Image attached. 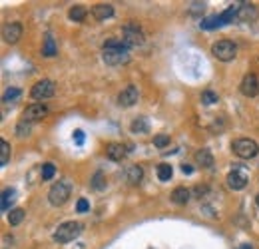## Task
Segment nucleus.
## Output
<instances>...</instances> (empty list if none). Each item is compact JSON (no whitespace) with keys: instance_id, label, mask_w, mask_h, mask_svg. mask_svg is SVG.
Instances as JSON below:
<instances>
[{"instance_id":"nucleus-17","label":"nucleus","mask_w":259,"mask_h":249,"mask_svg":"<svg viewBox=\"0 0 259 249\" xmlns=\"http://www.w3.org/2000/svg\"><path fill=\"white\" fill-rule=\"evenodd\" d=\"M239 14V6H229L227 10H224L222 14H218V18H220V26H226L229 22H233V18Z\"/></svg>"},{"instance_id":"nucleus-11","label":"nucleus","mask_w":259,"mask_h":249,"mask_svg":"<svg viewBox=\"0 0 259 249\" xmlns=\"http://www.w3.org/2000/svg\"><path fill=\"white\" fill-rule=\"evenodd\" d=\"M239 90H241V94H243V96H247V98L257 96V92H259L257 76H255V74H245V76H243V80H241Z\"/></svg>"},{"instance_id":"nucleus-38","label":"nucleus","mask_w":259,"mask_h":249,"mask_svg":"<svg viewBox=\"0 0 259 249\" xmlns=\"http://www.w3.org/2000/svg\"><path fill=\"white\" fill-rule=\"evenodd\" d=\"M239 249H251V245H245V247H239Z\"/></svg>"},{"instance_id":"nucleus-35","label":"nucleus","mask_w":259,"mask_h":249,"mask_svg":"<svg viewBox=\"0 0 259 249\" xmlns=\"http://www.w3.org/2000/svg\"><path fill=\"white\" fill-rule=\"evenodd\" d=\"M74 140H76L78 146H82V144H84V132H82V130H76V132H74Z\"/></svg>"},{"instance_id":"nucleus-4","label":"nucleus","mask_w":259,"mask_h":249,"mask_svg":"<svg viewBox=\"0 0 259 249\" xmlns=\"http://www.w3.org/2000/svg\"><path fill=\"white\" fill-rule=\"evenodd\" d=\"M70 193H72V186L62 180V182H56L54 186L50 187V191H48V201L52 203V205H64L66 201H68V197H70Z\"/></svg>"},{"instance_id":"nucleus-6","label":"nucleus","mask_w":259,"mask_h":249,"mask_svg":"<svg viewBox=\"0 0 259 249\" xmlns=\"http://www.w3.org/2000/svg\"><path fill=\"white\" fill-rule=\"evenodd\" d=\"M122 34H124L122 40H124L128 46H142V44H144V32H142V28H140L136 22H128V24L124 26Z\"/></svg>"},{"instance_id":"nucleus-33","label":"nucleus","mask_w":259,"mask_h":249,"mask_svg":"<svg viewBox=\"0 0 259 249\" xmlns=\"http://www.w3.org/2000/svg\"><path fill=\"white\" fill-rule=\"evenodd\" d=\"M169 144V136L167 134H158L156 138H154V146L156 148H165Z\"/></svg>"},{"instance_id":"nucleus-19","label":"nucleus","mask_w":259,"mask_h":249,"mask_svg":"<svg viewBox=\"0 0 259 249\" xmlns=\"http://www.w3.org/2000/svg\"><path fill=\"white\" fill-rule=\"evenodd\" d=\"M126 178H128L130 184H140L142 182V178H144V170H142V165H130L128 172H126Z\"/></svg>"},{"instance_id":"nucleus-5","label":"nucleus","mask_w":259,"mask_h":249,"mask_svg":"<svg viewBox=\"0 0 259 249\" xmlns=\"http://www.w3.org/2000/svg\"><path fill=\"white\" fill-rule=\"evenodd\" d=\"M211 54L222 62H231L237 56V46L231 40H220L211 46Z\"/></svg>"},{"instance_id":"nucleus-16","label":"nucleus","mask_w":259,"mask_h":249,"mask_svg":"<svg viewBox=\"0 0 259 249\" xmlns=\"http://www.w3.org/2000/svg\"><path fill=\"white\" fill-rule=\"evenodd\" d=\"M190 197H192V191L188 187H176L171 191V201L178 203V205H186L190 201Z\"/></svg>"},{"instance_id":"nucleus-8","label":"nucleus","mask_w":259,"mask_h":249,"mask_svg":"<svg viewBox=\"0 0 259 249\" xmlns=\"http://www.w3.org/2000/svg\"><path fill=\"white\" fill-rule=\"evenodd\" d=\"M46 114H48V108H46L44 104H30V106L22 112V122L32 124V122H38V120L46 118Z\"/></svg>"},{"instance_id":"nucleus-20","label":"nucleus","mask_w":259,"mask_h":249,"mask_svg":"<svg viewBox=\"0 0 259 249\" xmlns=\"http://www.w3.org/2000/svg\"><path fill=\"white\" fill-rule=\"evenodd\" d=\"M16 199V189L14 187H6L4 191H2V203H0V208H2V212H8L10 210V203Z\"/></svg>"},{"instance_id":"nucleus-27","label":"nucleus","mask_w":259,"mask_h":249,"mask_svg":"<svg viewBox=\"0 0 259 249\" xmlns=\"http://www.w3.org/2000/svg\"><path fill=\"white\" fill-rule=\"evenodd\" d=\"M201 28H203V30H213V28H220V18H218V14L207 16L205 20H201Z\"/></svg>"},{"instance_id":"nucleus-28","label":"nucleus","mask_w":259,"mask_h":249,"mask_svg":"<svg viewBox=\"0 0 259 249\" xmlns=\"http://www.w3.org/2000/svg\"><path fill=\"white\" fill-rule=\"evenodd\" d=\"M22 96V90H18V88H8L4 96H2V102L4 104H10V102H14V100H18Z\"/></svg>"},{"instance_id":"nucleus-3","label":"nucleus","mask_w":259,"mask_h":249,"mask_svg":"<svg viewBox=\"0 0 259 249\" xmlns=\"http://www.w3.org/2000/svg\"><path fill=\"white\" fill-rule=\"evenodd\" d=\"M231 150L233 154L241 159H249V157H255L259 154V146L257 142L249 140V138H239L231 144Z\"/></svg>"},{"instance_id":"nucleus-36","label":"nucleus","mask_w":259,"mask_h":249,"mask_svg":"<svg viewBox=\"0 0 259 249\" xmlns=\"http://www.w3.org/2000/svg\"><path fill=\"white\" fill-rule=\"evenodd\" d=\"M182 172H184V174H192V172H194V168H192L190 163H184V165H182Z\"/></svg>"},{"instance_id":"nucleus-30","label":"nucleus","mask_w":259,"mask_h":249,"mask_svg":"<svg viewBox=\"0 0 259 249\" xmlns=\"http://www.w3.org/2000/svg\"><path fill=\"white\" fill-rule=\"evenodd\" d=\"M220 98H218V94L211 92V90H205V92L201 94V102L205 104V106H209V104H215Z\"/></svg>"},{"instance_id":"nucleus-22","label":"nucleus","mask_w":259,"mask_h":249,"mask_svg":"<svg viewBox=\"0 0 259 249\" xmlns=\"http://www.w3.org/2000/svg\"><path fill=\"white\" fill-rule=\"evenodd\" d=\"M86 14H88V10H86L82 4H76V6H72V8H70V12H68L70 20H74V22H84Z\"/></svg>"},{"instance_id":"nucleus-18","label":"nucleus","mask_w":259,"mask_h":249,"mask_svg":"<svg viewBox=\"0 0 259 249\" xmlns=\"http://www.w3.org/2000/svg\"><path fill=\"white\" fill-rule=\"evenodd\" d=\"M255 16H257V10H255L253 4L243 2V4L239 6V14H237L239 20H251V18H255Z\"/></svg>"},{"instance_id":"nucleus-2","label":"nucleus","mask_w":259,"mask_h":249,"mask_svg":"<svg viewBox=\"0 0 259 249\" xmlns=\"http://www.w3.org/2000/svg\"><path fill=\"white\" fill-rule=\"evenodd\" d=\"M82 229H84V225H82L80 221H66V223H62V225H58V229L54 231L52 239H54L56 243L74 241V239L82 233Z\"/></svg>"},{"instance_id":"nucleus-26","label":"nucleus","mask_w":259,"mask_h":249,"mask_svg":"<svg viewBox=\"0 0 259 249\" xmlns=\"http://www.w3.org/2000/svg\"><path fill=\"white\" fill-rule=\"evenodd\" d=\"M10 159V144L6 140H0V165H6Z\"/></svg>"},{"instance_id":"nucleus-13","label":"nucleus","mask_w":259,"mask_h":249,"mask_svg":"<svg viewBox=\"0 0 259 249\" xmlns=\"http://www.w3.org/2000/svg\"><path fill=\"white\" fill-rule=\"evenodd\" d=\"M126 146L124 144H116V142H112V144H108L106 146V156L110 157L112 161H122L124 157H126Z\"/></svg>"},{"instance_id":"nucleus-9","label":"nucleus","mask_w":259,"mask_h":249,"mask_svg":"<svg viewBox=\"0 0 259 249\" xmlns=\"http://www.w3.org/2000/svg\"><path fill=\"white\" fill-rule=\"evenodd\" d=\"M2 38L6 44H16L22 38V24L20 22H8L2 26Z\"/></svg>"},{"instance_id":"nucleus-37","label":"nucleus","mask_w":259,"mask_h":249,"mask_svg":"<svg viewBox=\"0 0 259 249\" xmlns=\"http://www.w3.org/2000/svg\"><path fill=\"white\" fill-rule=\"evenodd\" d=\"M194 191H195V195H199V197H201V195H203V193H205L207 189H205V187H195Z\"/></svg>"},{"instance_id":"nucleus-15","label":"nucleus","mask_w":259,"mask_h":249,"mask_svg":"<svg viewBox=\"0 0 259 249\" xmlns=\"http://www.w3.org/2000/svg\"><path fill=\"white\" fill-rule=\"evenodd\" d=\"M42 54H44L46 58H52V56H56V54H58V46H56V40H54V36H52V34H46V36H44Z\"/></svg>"},{"instance_id":"nucleus-39","label":"nucleus","mask_w":259,"mask_h":249,"mask_svg":"<svg viewBox=\"0 0 259 249\" xmlns=\"http://www.w3.org/2000/svg\"><path fill=\"white\" fill-rule=\"evenodd\" d=\"M255 203L259 205V193H257V197H255Z\"/></svg>"},{"instance_id":"nucleus-12","label":"nucleus","mask_w":259,"mask_h":249,"mask_svg":"<svg viewBox=\"0 0 259 249\" xmlns=\"http://www.w3.org/2000/svg\"><path fill=\"white\" fill-rule=\"evenodd\" d=\"M227 186L229 189H243V187L247 186V176L243 174V172H237V170H233V172H229L227 174Z\"/></svg>"},{"instance_id":"nucleus-34","label":"nucleus","mask_w":259,"mask_h":249,"mask_svg":"<svg viewBox=\"0 0 259 249\" xmlns=\"http://www.w3.org/2000/svg\"><path fill=\"white\" fill-rule=\"evenodd\" d=\"M76 210H78V214H86V212H90V201H88L86 197H80L78 203H76Z\"/></svg>"},{"instance_id":"nucleus-10","label":"nucleus","mask_w":259,"mask_h":249,"mask_svg":"<svg viewBox=\"0 0 259 249\" xmlns=\"http://www.w3.org/2000/svg\"><path fill=\"white\" fill-rule=\"evenodd\" d=\"M140 100V92H138V88L136 86H126L122 92L118 94V104L122 106V108H130V106H134L136 102Z\"/></svg>"},{"instance_id":"nucleus-14","label":"nucleus","mask_w":259,"mask_h":249,"mask_svg":"<svg viewBox=\"0 0 259 249\" xmlns=\"http://www.w3.org/2000/svg\"><path fill=\"white\" fill-rule=\"evenodd\" d=\"M92 14H94L96 20L102 22V20L114 16V6H112V4H104V2H102V4H96V6L92 8Z\"/></svg>"},{"instance_id":"nucleus-24","label":"nucleus","mask_w":259,"mask_h":249,"mask_svg":"<svg viewBox=\"0 0 259 249\" xmlns=\"http://www.w3.org/2000/svg\"><path fill=\"white\" fill-rule=\"evenodd\" d=\"M171 176H174V170H171L169 163H160L158 165V180L160 182H169Z\"/></svg>"},{"instance_id":"nucleus-7","label":"nucleus","mask_w":259,"mask_h":249,"mask_svg":"<svg viewBox=\"0 0 259 249\" xmlns=\"http://www.w3.org/2000/svg\"><path fill=\"white\" fill-rule=\"evenodd\" d=\"M54 92H56V84L52 80H40L32 86L30 96L34 100H46V98H52Z\"/></svg>"},{"instance_id":"nucleus-31","label":"nucleus","mask_w":259,"mask_h":249,"mask_svg":"<svg viewBox=\"0 0 259 249\" xmlns=\"http://www.w3.org/2000/svg\"><path fill=\"white\" fill-rule=\"evenodd\" d=\"M30 124L28 122H20V124L16 126V136L18 138H26V136H30Z\"/></svg>"},{"instance_id":"nucleus-32","label":"nucleus","mask_w":259,"mask_h":249,"mask_svg":"<svg viewBox=\"0 0 259 249\" xmlns=\"http://www.w3.org/2000/svg\"><path fill=\"white\" fill-rule=\"evenodd\" d=\"M92 187L94 189H104L106 187V180H104V174L102 172H96L94 178H92Z\"/></svg>"},{"instance_id":"nucleus-25","label":"nucleus","mask_w":259,"mask_h":249,"mask_svg":"<svg viewBox=\"0 0 259 249\" xmlns=\"http://www.w3.org/2000/svg\"><path fill=\"white\" fill-rule=\"evenodd\" d=\"M24 216H26V212L20 210V208H16V210H12V212L8 214V223H10V225H18V223H22Z\"/></svg>"},{"instance_id":"nucleus-29","label":"nucleus","mask_w":259,"mask_h":249,"mask_svg":"<svg viewBox=\"0 0 259 249\" xmlns=\"http://www.w3.org/2000/svg\"><path fill=\"white\" fill-rule=\"evenodd\" d=\"M54 174H56V168L52 165V163H44L42 165V180H52L54 178Z\"/></svg>"},{"instance_id":"nucleus-21","label":"nucleus","mask_w":259,"mask_h":249,"mask_svg":"<svg viewBox=\"0 0 259 249\" xmlns=\"http://www.w3.org/2000/svg\"><path fill=\"white\" fill-rule=\"evenodd\" d=\"M195 161L201 165V168H211L213 165V156H211V152L209 150H199L197 154H195Z\"/></svg>"},{"instance_id":"nucleus-1","label":"nucleus","mask_w":259,"mask_h":249,"mask_svg":"<svg viewBox=\"0 0 259 249\" xmlns=\"http://www.w3.org/2000/svg\"><path fill=\"white\" fill-rule=\"evenodd\" d=\"M102 60L108 66H122L130 62V46L122 38H112L102 48Z\"/></svg>"},{"instance_id":"nucleus-23","label":"nucleus","mask_w":259,"mask_h":249,"mask_svg":"<svg viewBox=\"0 0 259 249\" xmlns=\"http://www.w3.org/2000/svg\"><path fill=\"white\" fill-rule=\"evenodd\" d=\"M130 130H132V134H148L150 132V126H148L146 118H138V120L132 122Z\"/></svg>"}]
</instances>
